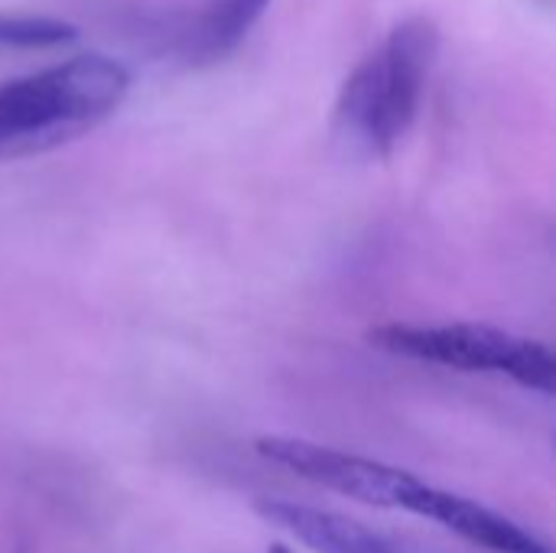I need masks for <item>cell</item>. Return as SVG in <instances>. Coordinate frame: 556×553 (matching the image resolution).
<instances>
[{
  "mask_svg": "<svg viewBox=\"0 0 556 553\" xmlns=\"http://www.w3.org/2000/svg\"><path fill=\"white\" fill-rule=\"evenodd\" d=\"M437 52L433 20L397 23L345 78L332 114L336 140L362 160L391 156L420 114Z\"/></svg>",
  "mask_w": 556,
  "mask_h": 553,
  "instance_id": "obj_1",
  "label": "cell"
},
{
  "mask_svg": "<svg viewBox=\"0 0 556 553\" xmlns=\"http://www.w3.org/2000/svg\"><path fill=\"white\" fill-rule=\"evenodd\" d=\"M130 88L127 68L101 52L0 85V160L62 147L117 111Z\"/></svg>",
  "mask_w": 556,
  "mask_h": 553,
  "instance_id": "obj_2",
  "label": "cell"
},
{
  "mask_svg": "<svg viewBox=\"0 0 556 553\" xmlns=\"http://www.w3.org/2000/svg\"><path fill=\"white\" fill-rule=\"evenodd\" d=\"M375 349H384L401 359L430 362L456 372H479L511 378L521 388L554 394L556 359L551 345L485 326V323H446V326H417V323H388L368 332Z\"/></svg>",
  "mask_w": 556,
  "mask_h": 553,
  "instance_id": "obj_3",
  "label": "cell"
},
{
  "mask_svg": "<svg viewBox=\"0 0 556 553\" xmlns=\"http://www.w3.org/2000/svg\"><path fill=\"white\" fill-rule=\"evenodd\" d=\"M254 450L274 463L290 469L293 476L323 486L329 492H339L352 502L371 505V508H407L410 492L417 489L420 476L371 460V456H358V453H345L336 447H323L313 440H300V437H261L254 443Z\"/></svg>",
  "mask_w": 556,
  "mask_h": 553,
  "instance_id": "obj_4",
  "label": "cell"
},
{
  "mask_svg": "<svg viewBox=\"0 0 556 553\" xmlns=\"http://www.w3.org/2000/svg\"><path fill=\"white\" fill-rule=\"evenodd\" d=\"M404 512L430 518V521L443 525L446 531L459 535L463 541L479 544L492 553H554L547 541H541L534 531L521 528L508 515H502V512H495L476 499L437 489L424 479L417 482Z\"/></svg>",
  "mask_w": 556,
  "mask_h": 553,
  "instance_id": "obj_5",
  "label": "cell"
},
{
  "mask_svg": "<svg viewBox=\"0 0 556 553\" xmlns=\"http://www.w3.org/2000/svg\"><path fill=\"white\" fill-rule=\"evenodd\" d=\"M254 512L267 525L287 531L303 548L316 553H414L401 541H394L349 515L329 512V508L300 505V502H287V499H261L254 505Z\"/></svg>",
  "mask_w": 556,
  "mask_h": 553,
  "instance_id": "obj_6",
  "label": "cell"
},
{
  "mask_svg": "<svg viewBox=\"0 0 556 553\" xmlns=\"http://www.w3.org/2000/svg\"><path fill=\"white\" fill-rule=\"evenodd\" d=\"M270 0H208L176 36V46L186 62L205 65L244 42L257 16Z\"/></svg>",
  "mask_w": 556,
  "mask_h": 553,
  "instance_id": "obj_7",
  "label": "cell"
},
{
  "mask_svg": "<svg viewBox=\"0 0 556 553\" xmlns=\"http://www.w3.org/2000/svg\"><path fill=\"white\" fill-rule=\"evenodd\" d=\"M75 39L78 29L59 16H29V13L0 16V52L52 49V46H68Z\"/></svg>",
  "mask_w": 556,
  "mask_h": 553,
  "instance_id": "obj_8",
  "label": "cell"
},
{
  "mask_svg": "<svg viewBox=\"0 0 556 553\" xmlns=\"http://www.w3.org/2000/svg\"><path fill=\"white\" fill-rule=\"evenodd\" d=\"M267 553H296V551H290V548H283V544H270Z\"/></svg>",
  "mask_w": 556,
  "mask_h": 553,
  "instance_id": "obj_9",
  "label": "cell"
},
{
  "mask_svg": "<svg viewBox=\"0 0 556 553\" xmlns=\"http://www.w3.org/2000/svg\"><path fill=\"white\" fill-rule=\"evenodd\" d=\"M16 553H26V551H16Z\"/></svg>",
  "mask_w": 556,
  "mask_h": 553,
  "instance_id": "obj_10",
  "label": "cell"
}]
</instances>
